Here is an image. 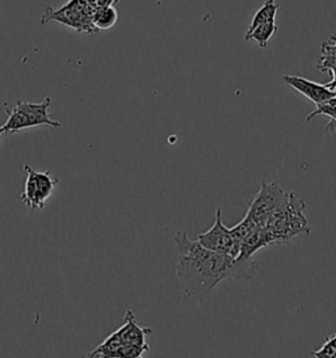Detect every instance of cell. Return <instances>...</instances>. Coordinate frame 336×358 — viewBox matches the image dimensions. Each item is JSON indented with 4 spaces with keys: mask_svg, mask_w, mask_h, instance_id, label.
<instances>
[{
    "mask_svg": "<svg viewBox=\"0 0 336 358\" xmlns=\"http://www.w3.org/2000/svg\"><path fill=\"white\" fill-rule=\"evenodd\" d=\"M178 250L176 275L188 294H204L213 290L226 278L250 277L255 263L243 264L235 259L213 252L197 241L189 239L186 231L175 235Z\"/></svg>",
    "mask_w": 336,
    "mask_h": 358,
    "instance_id": "6da1fadb",
    "label": "cell"
},
{
    "mask_svg": "<svg viewBox=\"0 0 336 358\" xmlns=\"http://www.w3.org/2000/svg\"><path fill=\"white\" fill-rule=\"evenodd\" d=\"M304 201L294 192H289L288 201L264 227L271 244H289L301 235H310L312 229L304 215Z\"/></svg>",
    "mask_w": 336,
    "mask_h": 358,
    "instance_id": "7a4b0ae2",
    "label": "cell"
},
{
    "mask_svg": "<svg viewBox=\"0 0 336 358\" xmlns=\"http://www.w3.org/2000/svg\"><path fill=\"white\" fill-rule=\"evenodd\" d=\"M52 103V99L48 96L42 103H25V101H18L12 108H8L7 104H4L6 113L8 116V120L4 125L6 133L16 134L20 130H25L29 127H40V125H46V127H62V124L52 120L49 116V106Z\"/></svg>",
    "mask_w": 336,
    "mask_h": 358,
    "instance_id": "3957f363",
    "label": "cell"
},
{
    "mask_svg": "<svg viewBox=\"0 0 336 358\" xmlns=\"http://www.w3.org/2000/svg\"><path fill=\"white\" fill-rule=\"evenodd\" d=\"M288 199L289 192H285L277 182L262 181L258 194L250 202L246 217L258 227H265L273 214L283 206Z\"/></svg>",
    "mask_w": 336,
    "mask_h": 358,
    "instance_id": "277c9868",
    "label": "cell"
},
{
    "mask_svg": "<svg viewBox=\"0 0 336 358\" xmlns=\"http://www.w3.org/2000/svg\"><path fill=\"white\" fill-rule=\"evenodd\" d=\"M94 10L90 6L88 0H70L66 6L58 10L46 7L41 17V24L45 25L49 22H58L73 28L78 32L97 33L92 25Z\"/></svg>",
    "mask_w": 336,
    "mask_h": 358,
    "instance_id": "5b68a950",
    "label": "cell"
},
{
    "mask_svg": "<svg viewBox=\"0 0 336 358\" xmlns=\"http://www.w3.org/2000/svg\"><path fill=\"white\" fill-rule=\"evenodd\" d=\"M24 171L27 173V180L24 192L21 193V201L31 210H42L46 201L52 197L55 187L59 184V180L50 171L38 172L31 169L29 164L24 166Z\"/></svg>",
    "mask_w": 336,
    "mask_h": 358,
    "instance_id": "8992f818",
    "label": "cell"
},
{
    "mask_svg": "<svg viewBox=\"0 0 336 358\" xmlns=\"http://www.w3.org/2000/svg\"><path fill=\"white\" fill-rule=\"evenodd\" d=\"M197 242L213 252L220 253L232 259H238L241 242L235 238L231 229H227L222 221V210L216 211V221L208 231L201 232Z\"/></svg>",
    "mask_w": 336,
    "mask_h": 358,
    "instance_id": "52a82bcc",
    "label": "cell"
},
{
    "mask_svg": "<svg viewBox=\"0 0 336 358\" xmlns=\"http://www.w3.org/2000/svg\"><path fill=\"white\" fill-rule=\"evenodd\" d=\"M283 80L289 87H292L294 91H297L298 94L304 96L307 100L314 103L315 106H319L336 96V92L328 90L326 85L316 83L302 76L284 75Z\"/></svg>",
    "mask_w": 336,
    "mask_h": 358,
    "instance_id": "ba28073f",
    "label": "cell"
},
{
    "mask_svg": "<svg viewBox=\"0 0 336 358\" xmlns=\"http://www.w3.org/2000/svg\"><path fill=\"white\" fill-rule=\"evenodd\" d=\"M115 334L124 344L150 348L146 343V337L153 334V329L148 327L139 326L134 313L132 310H127L125 314V323L118 329H115Z\"/></svg>",
    "mask_w": 336,
    "mask_h": 358,
    "instance_id": "9c48e42d",
    "label": "cell"
},
{
    "mask_svg": "<svg viewBox=\"0 0 336 358\" xmlns=\"http://www.w3.org/2000/svg\"><path fill=\"white\" fill-rule=\"evenodd\" d=\"M267 245H271L268 234L264 230V227H256L241 241L239 256L237 262L243 264L253 263L252 256Z\"/></svg>",
    "mask_w": 336,
    "mask_h": 358,
    "instance_id": "30bf717a",
    "label": "cell"
},
{
    "mask_svg": "<svg viewBox=\"0 0 336 358\" xmlns=\"http://www.w3.org/2000/svg\"><path fill=\"white\" fill-rule=\"evenodd\" d=\"M277 24L276 22H267V24H262L258 25L251 29H247V32L244 34V41L246 43H258L260 48L265 49L268 46V43L271 41L273 36L277 32Z\"/></svg>",
    "mask_w": 336,
    "mask_h": 358,
    "instance_id": "8fae6325",
    "label": "cell"
},
{
    "mask_svg": "<svg viewBox=\"0 0 336 358\" xmlns=\"http://www.w3.org/2000/svg\"><path fill=\"white\" fill-rule=\"evenodd\" d=\"M117 20H118V13L115 7H104V8L94 10L92 15V25L97 32L113 28Z\"/></svg>",
    "mask_w": 336,
    "mask_h": 358,
    "instance_id": "7c38bea8",
    "label": "cell"
},
{
    "mask_svg": "<svg viewBox=\"0 0 336 358\" xmlns=\"http://www.w3.org/2000/svg\"><path fill=\"white\" fill-rule=\"evenodd\" d=\"M122 344L124 343L115 331L112 335L106 337L99 347L94 348L88 355V358H115V355Z\"/></svg>",
    "mask_w": 336,
    "mask_h": 358,
    "instance_id": "4fadbf2b",
    "label": "cell"
},
{
    "mask_svg": "<svg viewBox=\"0 0 336 358\" xmlns=\"http://www.w3.org/2000/svg\"><path fill=\"white\" fill-rule=\"evenodd\" d=\"M279 8H280V6L276 3V0H265L262 3V7L253 15L248 29L255 28L258 25H262V24H267V22H276V16H277Z\"/></svg>",
    "mask_w": 336,
    "mask_h": 358,
    "instance_id": "5bb4252c",
    "label": "cell"
},
{
    "mask_svg": "<svg viewBox=\"0 0 336 358\" xmlns=\"http://www.w3.org/2000/svg\"><path fill=\"white\" fill-rule=\"evenodd\" d=\"M316 69L322 73H327L330 69H336V37H331L322 43L319 64Z\"/></svg>",
    "mask_w": 336,
    "mask_h": 358,
    "instance_id": "9a60e30c",
    "label": "cell"
},
{
    "mask_svg": "<svg viewBox=\"0 0 336 358\" xmlns=\"http://www.w3.org/2000/svg\"><path fill=\"white\" fill-rule=\"evenodd\" d=\"M319 115H325V116L331 117L332 118V122H336V96L327 100L325 103L316 106V109L312 115L306 117V121H310L313 120L314 117L319 116Z\"/></svg>",
    "mask_w": 336,
    "mask_h": 358,
    "instance_id": "2e32d148",
    "label": "cell"
},
{
    "mask_svg": "<svg viewBox=\"0 0 336 358\" xmlns=\"http://www.w3.org/2000/svg\"><path fill=\"white\" fill-rule=\"evenodd\" d=\"M148 350H150V348L122 344L118 349L115 358H145V355Z\"/></svg>",
    "mask_w": 336,
    "mask_h": 358,
    "instance_id": "e0dca14e",
    "label": "cell"
},
{
    "mask_svg": "<svg viewBox=\"0 0 336 358\" xmlns=\"http://www.w3.org/2000/svg\"><path fill=\"white\" fill-rule=\"evenodd\" d=\"M118 1L120 0H88V3L94 11L99 8H104V7H113V4H117Z\"/></svg>",
    "mask_w": 336,
    "mask_h": 358,
    "instance_id": "ac0fdd59",
    "label": "cell"
},
{
    "mask_svg": "<svg viewBox=\"0 0 336 358\" xmlns=\"http://www.w3.org/2000/svg\"><path fill=\"white\" fill-rule=\"evenodd\" d=\"M330 74L332 75V80L330 82V83H327L326 87L328 88V90H331V91H334L336 92V69H330V70H327Z\"/></svg>",
    "mask_w": 336,
    "mask_h": 358,
    "instance_id": "d6986e66",
    "label": "cell"
},
{
    "mask_svg": "<svg viewBox=\"0 0 336 358\" xmlns=\"http://www.w3.org/2000/svg\"><path fill=\"white\" fill-rule=\"evenodd\" d=\"M326 343H327V344H330L331 347H334L336 349V334L327 337V338H326Z\"/></svg>",
    "mask_w": 336,
    "mask_h": 358,
    "instance_id": "ffe728a7",
    "label": "cell"
},
{
    "mask_svg": "<svg viewBox=\"0 0 336 358\" xmlns=\"http://www.w3.org/2000/svg\"><path fill=\"white\" fill-rule=\"evenodd\" d=\"M3 134H6V129H4V127H0V138H1Z\"/></svg>",
    "mask_w": 336,
    "mask_h": 358,
    "instance_id": "44dd1931",
    "label": "cell"
}]
</instances>
